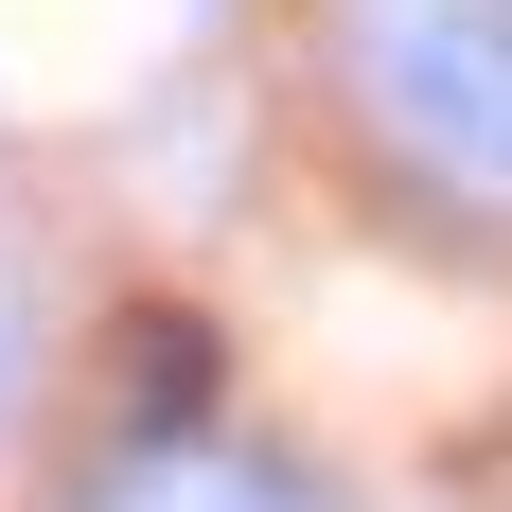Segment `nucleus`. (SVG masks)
Returning <instances> with one entry per match:
<instances>
[]
</instances>
